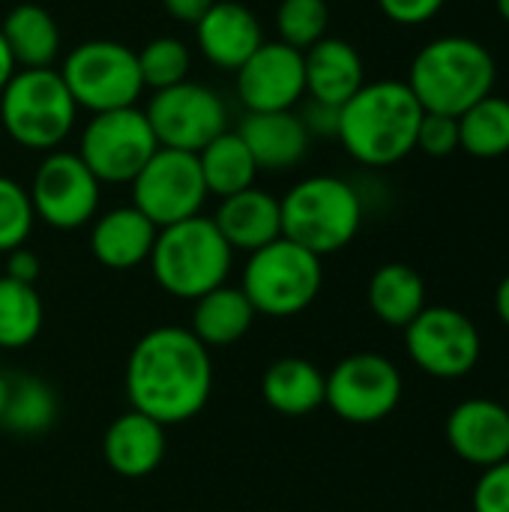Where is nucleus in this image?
<instances>
[{"label":"nucleus","mask_w":509,"mask_h":512,"mask_svg":"<svg viewBox=\"0 0 509 512\" xmlns=\"http://www.w3.org/2000/svg\"><path fill=\"white\" fill-rule=\"evenodd\" d=\"M201 54L219 69H240L264 42L258 15L237 0H216L195 24Z\"/></svg>","instance_id":"obj_17"},{"label":"nucleus","mask_w":509,"mask_h":512,"mask_svg":"<svg viewBox=\"0 0 509 512\" xmlns=\"http://www.w3.org/2000/svg\"><path fill=\"white\" fill-rule=\"evenodd\" d=\"M6 402H9V378L0 375V417H3V411H6Z\"/></svg>","instance_id":"obj_42"},{"label":"nucleus","mask_w":509,"mask_h":512,"mask_svg":"<svg viewBox=\"0 0 509 512\" xmlns=\"http://www.w3.org/2000/svg\"><path fill=\"white\" fill-rule=\"evenodd\" d=\"M213 393V360L189 327L147 330L126 360V396L132 411L162 426L195 420Z\"/></svg>","instance_id":"obj_1"},{"label":"nucleus","mask_w":509,"mask_h":512,"mask_svg":"<svg viewBox=\"0 0 509 512\" xmlns=\"http://www.w3.org/2000/svg\"><path fill=\"white\" fill-rule=\"evenodd\" d=\"M135 54H138L141 81L150 90H165V87L186 81L189 66H192V54L177 36H159Z\"/></svg>","instance_id":"obj_31"},{"label":"nucleus","mask_w":509,"mask_h":512,"mask_svg":"<svg viewBox=\"0 0 509 512\" xmlns=\"http://www.w3.org/2000/svg\"><path fill=\"white\" fill-rule=\"evenodd\" d=\"M144 114L159 147L168 150L201 153L216 135L225 132V102L216 90L198 81L153 90Z\"/></svg>","instance_id":"obj_13"},{"label":"nucleus","mask_w":509,"mask_h":512,"mask_svg":"<svg viewBox=\"0 0 509 512\" xmlns=\"http://www.w3.org/2000/svg\"><path fill=\"white\" fill-rule=\"evenodd\" d=\"M495 81V54L480 39L438 36L417 51L405 84L426 114L459 117L495 93Z\"/></svg>","instance_id":"obj_3"},{"label":"nucleus","mask_w":509,"mask_h":512,"mask_svg":"<svg viewBox=\"0 0 509 512\" xmlns=\"http://www.w3.org/2000/svg\"><path fill=\"white\" fill-rule=\"evenodd\" d=\"M234 267V249L207 216H192L159 228L150 270L156 285L177 300H198L225 285Z\"/></svg>","instance_id":"obj_4"},{"label":"nucleus","mask_w":509,"mask_h":512,"mask_svg":"<svg viewBox=\"0 0 509 512\" xmlns=\"http://www.w3.org/2000/svg\"><path fill=\"white\" fill-rule=\"evenodd\" d=\"M405 348L414 366L426 375L456 381L477 369L483 339L465 312L450 306H426L405 327Z\"/></svg>","instance_id":"obj_11"},{"label":"nucleus","mask_w":509,"mask_h":512,"mask_svg":"<svg viewBox=\"0 0 509 512\" xmlns=\"http://www.w3.org/2000/svg\"><path fill=\"white\" fill-rule=\"evenodd\" d=\"M495 6H498V12H501V18L509 24V0H495Z\"/></svg>","instance_id":"obj_43"},{"label":"nucleus","mask_w":509,"mask_h":512,"mask_svg":"<svg viewBox=\"0 0 509 512\" xmlns=\"http://www.w3.org/2000/svg\"><path fill=\"white\" fill-rule=\"evenodd\" d=\"M75 99L54 69H18L0 93V120L27 150H57L75 126Z\"/></svg>","instance_id":"obj_6"},{"label":"nucleus","mask_w":509,"mask_h":512,"mask_svg":"<svg viewBox=\"0 0 509 512\" xmlns=\"http://www.w3.org/2000/svg\"><path fill=\"white\" fill-rule=\"evenodd\" d=\"M324 285V264L309 249L279 237L252 252L243 267L240 291L252 309L267 318H294L306 312Z\"/></svg>","instance_id":"obj_7"},{"label":"nucleus","mask_w":509,"mask_h":512,"mask_svg":"<svg viewBox=\"0 0 509 512\" xmlns=\"http://www.w3.org/2000/svg\"><path fill=\"white\" fill-rule=\"evenodd\" d=\"M327 24H330L327 0H282L276 9L279 42H285L297 51H306L318 39H324Z\"/></svg>","instance_id":"obj_32"},{"label":"nucleus","mask_w":509,"mask_h":512,"mask_svg":"<svg viewBox=\"0 0 509 512\" xmlns=\"http://www.w3.org/2000/svg\"><path fill=\"white\" fill-rule=\"evenodd\" d=\"M339 111H342V108H336V105L309 99L306 108L300 111V120H303V126L309 129V135L336 138V135H339Z\"/></svg>","instance_id":"obj_37"},{"label":"nucleus","mask_w":509,"mask_h":512,"mask_svg":"<svg viewBox=\"0 0 509 512\" xmlns=\"http://www.w3.org/2000/svg\"><path fill=\"white\" fill-rule=\"evenodd\" d=\"M159 228L138 207H114L90 228V252L108 270H135L150 261Z\"/></svg>","instance_id":"obj_22"},{"label":"nucleus","mask_w":509,"mask_h":512,"mask_svg":"<svg viewBox=\"0 0 509 512\" xmlns=\"http://www.w3.org/2000/svg\"><path fill=\"white\" fill-rule=\"evenodd\" d=\"M303 93V51L279 39L261 42V48L237 69V96L246 111H294Z\"/></svg>","instance_id":"obj_15"},{"label":"nucleus","mask_w":509,"mask_h":512,"mask_svg":"<svg viewBox=\"0 0 509 512\" xmlns=\"http://www.w3.org/2000/svg\"><path fill=\"white\" fill-rule=\"evenodd\" d=\"M219 234L234 252H258L267 243L282 237V210L279 198L264 189H243L237 195L219 198V210L213 216Z\"/></svg>","instance_id":"obj_20"},{"label":"nucleus","mask_w":509,"mask_h":512,"mask_svg":"<svg viewBox=\"0 0 509 512\" xmlns=\"http://www.w3.org/2000/svg\"><path fill=\"white\" fill-rule=\"evenodd\" d=\"M474 512H509V459L486 468L477 480Z\"/></svg>","instance_id":"obj_35"},{"label":"nucleus","mask_w":509,"mask_h":512,"mask_svg":"<svg viewBox=\"0 0 509 512\" xmlns=\"http://www.w3.org/2000/svg\"><path fill=\"white\" fill-rule=\"evenodd\" d=\"M258 312L252 309L249 297L234 285H219L210 294L195 300L189 330L204 348H231L237 345L255 324Z\"/></svg>","instance_id":"obj_24"},{"label":"nucleus","mask_w":509,"mask_h":512,"mask_svg":"<svg viewBox=\"0 0 509 512\" xmlns=\"http://www.w3.org/2000/svg\"><path fill=\"white\" fill-rule=\"evenodd\" d=\"M213 3H216V0H162V6H165V12H168L171 18H177V21H183V24H192V27L210 12Z\"/></svg>","instance_id":"obj_39"},{"label":"nucleus","mask_w":509,"mask_h":512,"mask_svg":"<svg viewBox=\"0 0 509 512\" xmlns=\"http://www.w3.org/2000/svg\"><path fill=\"white\" fill-rule=\"evenodd\" d=\"M237 135L249 147L258 171H288L309 153L312 135L294 111H246Z\"/></svg>","instance_id":"obj_18"},{"label":"nucleus","mask_w":509,"mask_h":512,"mask_svg":"<svg viewBox=\"0 0 509 512\" xmlns=\"http://www.w3.org/2000/svg\"><path fill=\"white\" fill-rule=\"evenodd\" d=\"M423 108L405 81L363 84L339 111V141L351 159L387 168L417 150Z\"/></svg>","instance_id":"obj_2"},{"label":"nucleus","mask_w":509,"mask_h":512,"mask_svg":"<svg viewBox=\"0 0 509 512\" xmlns=\"http://www.w3.org/2000/svg\"><path fill=\"white\" fill-rule=\"evenodd\" d=\"M18 72V66H15V60H12V51H9V45H6V39H3V33H0V93H3V87L9 84V78Z\"/></svg>","instance_id":"obj_40"},{"label":"nucleus","mask_w":509,"mask_h":512,"mask_svg":"<svg viewBox=\"0 0 509 512\" xmlns=\"http://www.w3.org/2000/svg\"><path fill=\"white\" fill-rule=\"evenodd\" d=\"M60 78L69 87L75 105L93 114L132 108L144 93L138 54L114 39L81 42L63 60Z\"/></svg>","instance_id":"obj_8"},{"label":"nucleus","mask_w":509,"mask_h":512,"mask_svg":"<svg viewBox=\"0 0 509 512\" xmlns=\"http://www.w3.org/2000/svg\"><path fill=\"white\" fill-rule=\"evenodd\" d=\"M444 3L447 0H378L381 12L402 27H417L432 21L444 9Z\"/></svg>","instance_id":"obj_36"},{"label":"nucleus","mask_w":509,"mask_h":512,"mask_svg":"<svg viewBox=\"0 0 509 512\" xmlns=\"http://www.w3.org/2000/svg\"><path fill=\"white\" fill-rule=\"evenodd\" d=\"M33 222L36 213L30 204V192L12 177H0V255L24 246Z\"/></svg>","instance_id":"obj_33"},{"label":"nucleus","mask_w":509,"mask_h":512,"mask_svg":"<svg viewBox=\"0 0 509 512\" xmlns=\"http://www.w3.org/2000/svg\"><path fill=\"white\" fill-rule=\"evenodd\" d=\"M39 273H42V261H39V255H36L33 249L18 246V249L6 252V273H3V276H9V279H15V282L36 285Z\"/></svg>","instance_id":"obj_38"},{"label":"nucleus","mask_w":509,"mask_h":512,"mask_svg":"<svg viewBox=\"0 0 509 512\" xmlns=\"http://www.w3.org/2000/svg\"><path fill=\"white\" fill-rule=\"evenodd\" d=\"M0 33L12 51L15 66L21 69H51L60 51V30L48 9L36 3H21L9 9L0 24Z\"/></svg>","instance_id":"obj_25"},{"label":"nucleus","mask_w":509,"mask_h":512,"mask_svg":"<svg viewBox=\"0 0 509 512\" xmlns=\"http://www.w3.org/2000/svg\"><path fill=\"white\" fill-rule=\"evenodd\" d=\"M45 306L36 285L0 276V348L21 351L42 333Z\"/></svg>","instance_id":"obj_29"},{"label":"nucleus","mask_w":509,"mask_h":512,"mask_svg":"<svg viewBox=\"0 0 509 512\" xmlns=\"http://www.w3.org/2000/svg\"><path fill=\"white\" fill-rule=\"evenodd\" d=\"M327 375L303 357H279L261 378V396L267 408L282 417H306L324 405Z\"/></svg>","instance_id":"obj_23"},{"label":"nucleus","mask_w":509,"mask_h":512,"mask_svg":"<svg viewBox=\"0 0 509 512\" xmlns=\"http://www.w3.org/2000/svg\"><path fill=\"white\" fill-rule=\"evenodd\" d=\"M417 150H423L426 156H435V159L453 156L459 150V117L423 111V120L417 129Z\"/></svg>","instance_id":"obj_34"},{"label":"nucleus","mask_w":509,"mask_h":512,"mask_svg":"<svg viewBox=\"0 0 509 512\" xmlns=\"http://www.w3.org/2000/svg\"><path fill=\"white\" fill-rule=\"evenodd\" d=\"M459 150L474 159H498L509 153V99L489 93L459 114Z\"/></svg>","instance_id":"obj_28"},{"label":"nucleus","mask_w":509,"mask_h":512,"mask_svg":"<svg viewBox=\"0 0 509 512\" xmlns=\"http://www.w3.org/2000/svg\"><path fill=\"white\" fill-rule=\"evenodd\" d=\"M495 309H498V318L504 321V327H509V273L501 279L498 285V294H495Z\"/></svg>","instance_id":"obj_41"},{"label":"nucleus","mask_w":509,"mask_h":512,"mask_svg":"<svg viewBox=\"0 0 509 512\" xmlns=\"http://www.w3.org/2000/svg\"><path fill=\"white\" fill-rule=\"evenodd\" d=\"M402 402V372L393 360L363 351L339 360L327 375L324 405L345 423L372 426Z\"/></svg>","instance_id":"obj_9"},{"label":"nucleus","mask_w":509,"mask_h":512,"mask_svg":"<svg viewBox=\"0 0 509 512\" xmlns=\"http://www.w3.org/2000/svg\"><path fill=\"white\" fill-rule=\"evenodd\" d=\"M165 429L168 426H162L153 417L132 411V408L126 414L114 417L105 432V441H102L108 468L126 480H141V477L153 474L162 465L165 450H168Z\"/></svg>","instance_id":"obj_19"},{"label":"nucleus","mask_w":509,"mask_h":512,"mask_svg":"<svg viewBox=\"0 0 509 512\" xmlns=\"http://www.w3.org/2000/svg\"><path fill=\"white\" fill-rule=\"evenodd\" d=\"M156 150L159 141L147 123V114L132 105L93 114L81 132L78 156L99 183H132Z\"/></svg>","instance_id":"obj_10"},{"label":"nucleus","mask_w":509,"mask_h":512,"mask_svg":"<svg viewBox=\"0 0 509 512\" xmlns=\"http://www.w3.org/2000/svg\"><path fill=\"white\" fill-rule=\"evenodd\" d=\"M207 195L198 153L159 147L132 180V207L156 228L198 216Z\"/></svg>","instance_id":"obj_12"},{"label":"nucleus","mask_w":509,"mask_h":512,"mask_svg":"<svg viewBox=\"0 0 509 512\" xmlns=\"http://www.w3.org/2000/svg\"><path fill=\"white\" fill-rule=\"evenodd\" d=\"M99 180L81 162L78 153L51 150L30 183V204L36 219L57 231H75L96 219L99 210Z\"/></svg>","instance_id":"obj_14"},{"label":"nucleus","mask_w":509,"mask_h":512,"mask_svg":"<svg viewBox=\"0 0 509 512\" xmlns=\"http://www.w3.org/2000/svg\"><path fill=\"white\" fill-rule=\"evenodd\" d=\"M369 309L387 327L405 330L426 309V282L411 264H384L369 279Z\"/></svg>","instance_id":"obj_26"},{"label":"nucleus","mask_w":509,"mask_h":512,"mask_svg":"<svg viewBox=\"0 0 509 512\" xmlns=\"http://www.w3.org/2000/svg\"><path fill=\"white\" fill-rule=\"evenodd\" d=\"M303 69H306L309 99L336 108H342L366 84V66L360 51L348 39H336V36H324L312 48H306Z\"/></svg>","instance_id":"obj_21"},{"label":"nucleus","mask_w":509,"mask_h":512,"mask_svg":"<svg viewBox=\"0 0 509 512\" xmlns=\"http://www.w3.org/2000/svg\"><path fill=\"white\" fill-rule=\"evenodd\" d=\"M282 237L324 258L342 252L363 225V201L357 189L330 174L306 177L279 201Z\"/></svg>","instance_id":"obj_5"},{"label":"nucleus","mask_w":509,"mask_h":512,"mask_svg":"<svg viewBox=\"0 0 509 512\" xmlns=\"http://www.w3.org/2000/svg\"><path fill=\"white\" fill-rule=\"evenodd\" d=\"M447 441L453 453L477 468L509 459V408L495 399H465L447 417Z\"/></svg>","instance_id":"obj_16"},{"label":"nucleus","mask_w":509,"mask_h":512,"mask_svg":"<svg viewBox=\"0 0 509 512\" xmlns=\"http://www.w3.org/2000/svg\"><path fill=\"white\" fill-rule=\"evenodd\" d=\"M57 420V396L39 378L9 381V402L0 423L15 435H42Z\"/></svg>","instance_id":"obj_30"},{"label":"nucleus","mask_w":509,"mask_h":512,"mask_svg":"<svg viewBox=\"0 0 509 512\" xmlns=\"http://www.w3.org/2000/svg\"><path fill=\"white\" fill-rule=\"evenodd\" d=\"M198 165H201L207 192L216 198H228V195H237V192L255 186L258 165L237 132L225 129L222 135H216L198 153Z\"/></svg>","instance_id":"obj_27"}]
</instances>
